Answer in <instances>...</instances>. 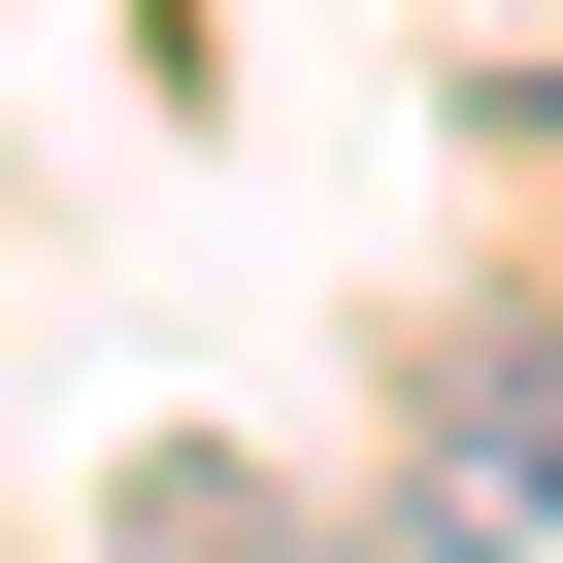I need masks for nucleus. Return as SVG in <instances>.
I'll return each instance as SVG.
<instances>
[{
	"mask_svg": "<svg viewBox=\"0 0 563 563\" xmlns=\"http://www.w3.org/2000/svg\"><path fill=\"white\" fill-rule=\"evenodd\" d=\"M431 497H464V530H530V497H563V365H530V332H464V431H431Z\"/></svg>",
	"mask_w": 563,
	"mask_h": 563,
	"instance_id": "f257e3e1",
	"label": "nucleus"
}]
</instances>
